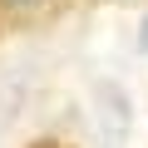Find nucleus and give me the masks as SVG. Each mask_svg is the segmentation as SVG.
I'll use <instances>...</instances> for the list:
<instances>
[{"instance_id": "obj_1", "label": "nucleus", "mask_w": 148, "mask_h": 148, "mask_svg": "<svg viewBox=\"0 0 148 148\" xmlns=\"http://www.w3.org/2000/svg\"><path fill=\"white\" fill-rule=\"evenodd\" d=\"M0 5H10V10H20V15H25V10H40V5H49V0H0Z\"/></svg>"}, {"instance_id": "obj_2", "label": "nucleus", "mask_w": 148, "mask_h": 148, "mask_svg": "<svg viewBox=\"0 0 148 148\" xmlns=\"http://www.w3.org/2000/svg\"><path fill=\"white\" fill-rule=\"evenodd\" d=\"M35 148H64V143H35Z\"/></svg>"}, {"instance_id": "obj_3", "label": "nucleus", "mask_w": 148, "mask_h": 148, "mask_svg": "<svg viewBox=\"0 0 148 148\" xmlns=\"http://www.w3.org/2000/svg\"><path fill=\"white\" fill-rule=\"evenodd\" d=\"M143 49H148V25H143Z\"/></svg>"}]
</instances>
